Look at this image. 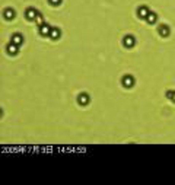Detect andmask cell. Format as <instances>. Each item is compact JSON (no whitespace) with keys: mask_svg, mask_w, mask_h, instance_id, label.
I'll return each instance as SVG.
<instances>
[{"mask_svg":"<svg viewBox=\"0 0 175 185\" xmlns=\"http://www.w3.org/2000/svg\"><path fill=\"white\" fill-rule=\"evenodd\" d=\"M39 12L37 10V9H34V7H29V9H26V12H25V18H26L28 21H37V16H38Z\"/></svg>","mask_w":175,"mask_h":185,"instance_id":"cell-1","label":"cell"},{"mask_svg":"<svg viewBox=\"0 0 175 185\" xmlns=\"http://www.w3.org/2000/svg\"><path fill=\"white\" fill-rule=\"evenodd\" d=\"M51 28H53V26H50L48 23H41V25H39V28H38V32L41 35H43V37H50V32H51Z\"/></svg>","mask_w":175,"mask_h":185,"instance_id":"cell-2","label":"cell"},{"mask_svg":"<svg viewBox=\"0 0 175 185\" xmlns=\"http://www.w3.org/2000/svg\"><path fill=\"white\" fill-rule=\"evenodd\" d=\"M123 44H124V47H127V48H131V47L136 45V38H134L133 35H126V37L123 38Z\"/></svg>","mask_w":175,"mask_h":185,"instance_id":"cell-3","label":"cell"},{"mask_svg":"<svg viewBox=\"0 0 175 185\" xmlns=\"http://www.w3.org/2000/svg\"><path fill=\"white\" fill-rule=\"evenodd\" d=\"M158 32H159V35H161V37H164V38H165V37H169L171 29H169V26H168V25L162 23V25H159Z\"/></svg>","mask_w":175,"mask_h":185,"instance_id":"cell-4","label":"cell"},{"mask_svg":"<svg viewBox=\"0 0 175 185\" xmlns=\"http://www.w3.org/2000/svg\"><path fill=\"white\" fill-rule=\"evenodd\" d=\"M121 83H123V86H124V88H133V85H134V77H133V76H130V74H127V76H124V77H123Z\"/></svg>","mask_w":175,"mask_h":185,"instance_id":"cell-5","label":"cell"},{"mask_svg":"<svg viewBox=\"0 0 175 185\" xmlns=\"http://www.w3.org/2000/svg\"><path fill=\"white\" fill-rule=\"evenodd\" d=\"M6 51L10 54V56H15L19 53V45H16L15 42H10V44L6 45Z\"/></svg>","mask_w":175,"mask_h":185,"instance_id":"cell-6","label":"cell"},{"mask_svg":"<svg viewBox=\"0 0 175 185\" xmlns=\"http://www.w3.org/2000/svg\"><path fill=\"white\" fill-rule=\"evenodd\" d=\"M149 7L148 6H140L139 9H137V16L140 18V19H146V16L149 15Z\"/></svg>","mask_w":175,"mask_h":185,"instance_id":"cell-7","label":"cell"},{"mask_svg":"<svg viewBox=\"0 0 175 185\" xmlns=\"http://www.w3.org/2000/svg\"><path fill=\"white\" fill-rule=\"evenodd\" d=\"M89 101H91V98H89V95H88V93H85V92L77 96V102H79L80 105H88V104H89Z\"/></svg>","mask_w":175,"mask_h":185,"instance_id":"cell-8","label":"cell"},{"mask_svg":"<svg viewBox=\"0 0 175 185\" xmlns=\"http://www.w3.org/2000/svg\"><path fill=\"white\" fill-rule=\"evenodd\" d=\"M60 35H61V31L57 28V26H53V28H51V32H50V38L51 39H59Z\"/></svg>","mask_w":175,"mask_h":185,"instance_id":"cell-9","label":"cell"},{"mask_svg":"<svg viewBox=\"0 0 175 185\" xmlns=\"http://www.w3.org/2000/svg\"><path fill=\"white\" fill-rule=\"evenodd\" d=\"M12 42H15L16 45H21L23 42V35L22 34H13L12 35Z\"/></svg>","mask_w":175,"mask_h":185,"instance_id":"cell-10","label":"cell"},{"mask_svg":"<svg viewBox=\"0 0 175 185\" xmlns=\"http://www.w3.org/2000/svg\"><path fill=\"white\" fill-rule=\"evenodd\" d=\"M158 21V15L155 12H149V15L146 16V22L148 23H155Z\"/></svg>","mask_w":175,"mask_h":185,"instance_id":"cell-11","label":"cell"},{"mask_svg":"<svg viewBox=\"0 0 175 185\" xmlns=\"http://www.w3.org/2000/svg\"><path fill=\"white\" fill-rule=\"evenodd\" d=\"M3 15H5V18L7 21H12V19L15 18V10H13V9H6V10L3 12Z\"/></svg>","mask_w":175,"mask_h":185,"instance_id":"cell-12","label":"cell"},{"mask_svg":"<svg viewBox=\"0 0 175 185\" xmlns=\"http://www.w3.org/2000/svg\"><path fill=\"white\" fill-rule=\"evenodd\" d=\"M48 3L51 6H59L61 3V0H48Z\"/></svg>","mask_w":175,"mask_h":185,"instance_id":"cell-13","label":"cell"},{"mask_svg":"<svg viewBox=\"0 0 175 185\" xmlns=\"http://www.w3.org/2000/svg\"><path fill=\"white\" fill-rule=\"evenodd\" d=\"M37 22L41 25V23H44V19H43V15L41 13H38V16H37Z\"/></svg>","mask_w":175,"mask_h":185,"instance_id":"cell-14","label":"cell"},{"mask_svg":"<svg viewBox=\"0 0 175 185\" xmlns=\"http://www.w3.org/2000/svg\"><path fill=\"white\" fill-rule=\"evenodd\" d=\"M172 92H174V90H168V92H166V96H168L169 99H171V96H172Z\"/></svg>","mask_w":175,"mask_h":185,"instance_id":"cell-15","label":"cell"},{"mask_svg":"<svg viewBox=\"0 0 175 185\" xmlns=\"http://www.w3.org/2000/svg\"><path fill=\"white\" fill-rule=\"evenodd\" d=\"M171 101H172V102H175V90H174V92H172V96H171Z\"/></svg>","mask_w":175,"mask_h":185,"instance_id":"cell-16","label":"cell"}]
</instances>
